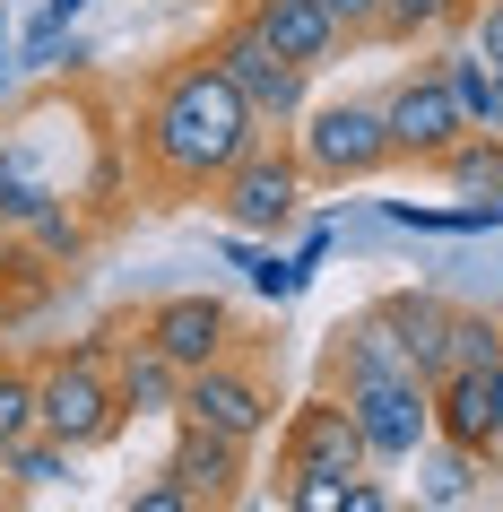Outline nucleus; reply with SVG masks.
Returning <instances> with one entry per match:
<instances>
[{"mask_svg": "<svg viewBox=\"0 0 503 512\" xmlns=\"http://www.w3.org/2000/svg\"><path fill=\"white\" fill-rule=\"evenodd\" d=\"M252 139H269L261 113L235 96V79H226L209 61V44H200V53H174L157 79L139 87L122 148H131V174L157 191V200H209V191L235 174V157Z\"/></svg>", "mask_w": 503, "mask_h": 512, "instance_id": "1", "label": "nucleus"}, {"mask_svg": "<svg viewBox=\"0 0 503 512\" xmlns=\"http://www.w3.org/2000/svg\"><path fill=\"white\" fill-rule=\"evenodd\" d=\"M35 426L61 434L70 452H105L113 434L131 426V408L113 391V330L35 348Z\"/></svg>", "mask_w": 503, "mask_h": 512, "instance_id": "2", "label": "nucleus"}, {"mask_svg": "<svg viewBox=\"0 0 503 512\" xmlns=\"http://www.w3.org/2000/svg\"><path fill=\"white\" fill-rule=\"evenodd\" d=\"M287 139H295V157H304V174H313V191H356V183H382L399 165L382 96H330V105H313Z\"/></svg>", "mask_w": 503, "mask_h": 512, "instance_id": "3", "label": "nucleus"}, {"mask_svg": "<svg viewBox=\"0 0 503 512\" xmlns=\"http://www.w3.org/2000/svg\"><path fill=\"white\" fill-rule=\"evenodd\" d=\"M209 61L226 70V79H235V96H243V105L261 113V131H295V122L313 113V70L278 53V44H269V35L252 27V9H243V0L226 9V18H217Z\"/></svg>", "mask_w": 503, "mask_h": 512, "instance_id": "4", "label": "nucleus"}, {"mask_svg": "<svg viewBox=\"0 0 503 512\" xmlns=\"http://www.w3.org/2000/svg\"><path fill=\"white\" fill-rule=\"evenodd\" d=\"M304 200H313V174H304V157H295V139L287 131H269V139H252L235 157V174L209 191V209L235 226V235H261V243H278L304 217Z\"/></svg>", "mask_w": 503, "mask_h": 512, "instance_id": "5", "label": "nucleus"}, {"mask_svg": "<svg viewBox=\"0 0 503 512\" xmlns=\"http://www.w3.org/2000/svg\"><path fill=\"white\" fill-rule=\"evenodd\" d=\"M174 417H183V426H209V434H235V443H261V434L278 426V400H269L261 365H252L243 348H226V356H209V365L183 374Z\"/></svg>", "mask_w": 503, "mask_h": 512, "instance_id": "6", "label": "nucleus"}, {"mask_svg": "<svg viewBox=\"0 0 503 512\" xmlns=\"http://www.w3.org/2000/svg\"><path fill=\"white\" fill-rule=\"evenodd\" d=\"M339 400L356 408V434H365V460H373V469H408V460L434 443V382H425V374L347 382Z\"/></svg>", "mask_w": 503, "mask_h": 512, "instance_id": "7", "label": "nucleus"}, {"mask_svg": "<svg viewBox=\"0 0 503 512\" xmlns=\"http://www.w3.org/2000/svg\"><path fill=\"white\" fill-rule=\"evenodd\" d=\"M53 131H61V105H35L0 139V235H27L53 200H79V183L53 165Z\"/></svg>", "mask_w": 503, "mask_h": 512, "instance_id": "8", "label": "nucleus"}, {"mask_svg": "<svg viewBox=\"0 0 503 512\" xmlns=\"http://www.w3.org/2000/svg\"><path fill=\"white\" fill-rule=\"evenodd\" d=\"M382 122H391L399 165H434L451 139L469 131V113H460V96H451V79H443V61H434V53L408 61V70L382 87Z\"/></svg>", "mask_w": 503, "mask_h": 512, "instance_id": "9", "label": "nucleus"}, {"mask_svg": "<svg viewBox=\"0 0 503 512\" xmlns=\"http://www.w3.org/2000/svg\"><path fill=\"white\" fill-rule=\"evenodd\" d=\"M278 469L295 478H356V469H373L365 460V434H356V408L321 382L313 400L287 408V426H278Z\"/></svg>", "mask_w": 503, "mask_h": 512, "instance_id": "10", "label": "nucleus"}, {"mask_svg": "<svg viewBox=\"0 0 503 512\" xmlns=\"http://www.w3.org/2000/svg\"><path fill=\"white\" fill-rule=\"evenodd\" d=\"M139 330H148L183 374H191V365H209V356H226V348H243L235 304L209 296V287H174V296H157L148 313H139Z\"/></svg>", "mask_w": 503, "mask_h": 512, "instance_id": "11", "label": "nucleus"}, {"mask_svg": "<svg viewBox=\"0 0 503 512\" xmlns=\"http://www.w3.org/2000/svg\"><path fill=\"white\" fill-rule=\"evenodd\" d=\"M165 469L183 478V495L200 512H235L243 495H252V443L209 434V426H183V417H174V452H165Z\"/></svg>", "mask_w": 503, "mask_h": 512, "instance_id": "12", "label": "nucleus"}, {"mask_svg": "<svg viewBox=\"0 0 503 512\" xmlns=\"http://www.w3.org/2000/svg\"><path fill=\"white\" fill-rule=\"evenodd\" d=\"M321 374H330V391H347V382L417 374V356L399 348V330L382 322V304H365V313H347V322L330 330V348H321Z\"/></svg>", "mask_w": 503, "mask_h": 512, "instance_id": "13", "label": "nucleus"}, {"mask_svg": "<svg viewBox=\"0 0 503 512\" xmlns=\"http://www.w3.org/2000/svg\"><path fill=\"white\" fill-rule=\"evenodd\" d=\"M243 9H252V27H261L287 61H304L313 79L330 70V61H347V53H356V44L339 35V18H330L321 0H243Z\"/></svg>", "mask_w": 503, "mask_h": 512, "instance_id": "14", "label": "nucleus"}, {"mask_svg": "<svg viewBox=\"0 0 503 512\" xmlns=\"http://www.w3.org/2000/svg\"><path fill=\"white\" fill-rule=\"evenodd\" d=\"M434 434L460 443V452H477L486 469H495V400H486V365H477V374H443V382H434Z\"/></svg>", "mask_w": 503, "mask_h": 512, "instance_id": "15", "label": "nucleus"}, {"mask_svg": "<svg viewBox=\"0 0 503 512\" xmlns=\"http://www.w3.org/2000/svg\"><path fill=\"white\" fill-rule=\"evenodd\" d=\"M382 304V322L399 330V348L417 356V374L434 382V348H443V322H451V296H434V287H391V296H373Z\"/></svg>", "mask_w": 503, "mask_h": 512, "instance_id": "16", "label": "nucleus"}, {"mask_svg": "<svg viewBox=\"0 0 503 512\" xmlns=\"http://www.w3.org/2000/svg\"><path fill=\"white\" fill-rule=\"evenodd\" d=\"M79 460L87 452H70V443H61V434H18V443H9V486H18V504H27V495H61V486H79Z\"/></svg>", "mask_w": 503, "mask_h": 512, "instance_id": "17", "label": "nucleus"}, {"mask_svg": "<svg viewBox=\"0 0 503 512\" xmlns=\"http://www.w3.org/2000/svg\"><path fill=\"white\" fill-rule=\"evenodd\" d=\"M18 243H27L35 261H53V270H79L87 252H96V209H87V200H53Z\"/></svg>", "mask_w": 503, "mask_h": 512, "instance_id": "18", "label": "nucleus"}, {"mask_svg": "<svg viewBox=\"0 0 503 512\" xmlns=\"http://www.w3.org/2000/svg\"><path fill=\"white\" fill-rule=\"evenodd\" d=\"M477 365H503V322H495V313H477V304H451L443 348H434V382H443V374H477Z\"/></svg>", "mask_w": 503, "mask_h": 512, "instance_id": "19", "label": "nucleus"}, {"mask_svg": "<svg viewBox=\"0 0 503 512\" xmlns=\"http://www.w3.org/2000/svg\"><path fill=\"white\" fill-rule=\"evenodd\" d=\"M477 0H382V27H373V44H443V35L469 27Z\"/></svg>", "mask_w": 503, "mask_h": 512, "instance_id": "20", "label": "nucleus"}, {"mask_svg": "<svg viewBox=\"0 0 503 512\" xmlns=\"http://www.w3.org/2000/svg\"><path fill=\"white\" fill-rule=\"evenodd\" d=\"M425 174H443L460 200H486V191H503V139H495V131H460L443 157L425 165Z\"/></svg>", "mask_w": 503, "mask_h": 512, "instance_id": "21", "label": "nucleus"}, {"mask_svg": "<svg viewBox=\"0 0 503 512\" xmlns=\"http://www.w3.org/2000/svg\"><path fill=\"white\" fill-rule=\"evenodd\" d=\"M408 469H417V504H469L477 478H486V460L460 452V443H443V434H434V443H425Z\"/></svg>", "mask_w": 503, "mask_h": 512, "instance_id": "22", "label": "nucleus"}, {"mask_svg": "<svg viewBox=\"0 0 503 512\" xmlns=\"http://www.w3.org/2000/svg\"><path fill=\"white\" fill-rule=\"evenodd\" d=\"M18 434H35V356L0 339V452Z\"/></svg>", "mask_w": 503, "mask_h": 512, "instance_id": "23", "label": "nucleus"}, {"mask_svg": "<svg viewBox=\"0 0 503 512\" xmlns=\"http://www.w3.org/2000/svg\"><path fill=\"white\" fill-rule=\"evenodd\" d=\"M243 278H252V296H261V304H295L304 287H313V270H304L295 252H252V261H243Z\"/></svg>", "mask_w": 503, "mask_h": 512, "instance_id": "24", "label": "nucleus"}, {"mask_svg": "<svg viewBox=\"0 0 503 512\" xmlns=\"http://www.w3.org/2000/svg\"><path fill=\"white\" fill-rule=\"evenodd\" d=\"M122 504H131V512H200V504L183 495V478H174V469H157V478H139L131 495H122Z\"/></svg>", "mask_w": 503, "mask_h": 512, "instance_id": "25", "label": "nucleus"}, {"mask_svg": "<svg viewBox=\"0 0 503 512\" xmlns=\"http://www.w3.org/2000/svg\"><path fill=\"white\" fill-rule=\"evenodd\" d=\"M460 35H469L477 53H486V61L503 70V0H477V9H469V27H460Z\"/></svg>", "mask_w": 503, "mask_h": 512, "instance_id": "26", "label": "nucleus"}, {"mask_svg": "<svg viewBox=\"0 0 503 512\" xmlns=\"http://www.w3.org/2000/svg\"><path fill=\"white\" fill-rule=\"evenodd\" d=\"M330 18H339L347 44H373V27H382V0H321Z\"/></svg>", "mask_w": 503, "mask_h": 512, "instance_id": "27", "label": "nucleus"}, {"mask_svg": "<svg viewBox=\"0 0 503 512\" xmlns=\"http://www.w3.org/2000/svg\"><path fill=\"white\" fill-rule=\"evenodd\" d=\"M287 504H304V512H347V478H295Z\"/></svg>", "mask_w": 503, "mask_h": 512, "instance_id": "28", "label": "nucleus"}, {"mask_svg": "<svg viewBox=\"0 0 503 512\" xmlns=\"http://www.w3.org/2000/svg\"><path fill=\"white\" fill-rule=\"evenodd\" d=\"M330 252H339V226H321V217H313V226H304V243H295V261H304V270H330Z\"/></svg>", "mask_w": 503, "mask_h": 512, "instance_id": "29", "label": "nucleus"}, {"mask_svg": "<svg viewBox=\"0 0 503 512\" xmlns=\"http://www.w3.org/2000/svg\"><path fill=\"white\" fill-rule=\"evenodd\" d=\"M486 400H495V469H503V365H486Z\"/></svg>", "mask_w": 503, "mask_h": 512, "instance_id": "30", "label": "nucleus"}, {"mask_svg": "<svg viewBox=\"0 0 503 512\" xmlns=\"http://www.w3.org/2000/svg\"><path fill=\"white\" fill-rule=\"evenodd\" d=\"M79 9H87V0H44L35 18H53V27H79Z\"/></svg>", "mask_w": 503, "mask_h": 512, "instance_id": "31", "label": "nucleus"}, {"mask_svg": "<svg viewBox=\"0 0 503 512\" xmlns=\"http://www.w3.org/2000/svg\"><path fill=\"white\" fill-rule=\"evenodd\" d=\"M486 131L503 139V70H495V105H486Z\"/></svg>", "mask_w": 503, "mask_h": 512, "instance_id": "32", "label": "nucleus"}, {"mask_svg": "<svg viewBox=\"0 0 503 512\" xmlns=\"http://www.w3.org/2000/svg\"><path fill=\"white\" fill-rule=\"evenodd\" d=\"M18 504V486H9V452H0V512Z\"/></svg>", "mask_w": 503, "mask_h": 512, "instance_id": "33", "label": "nucleus"}, {"mask_svg": "<svg viewBox=\"0 0 503 512\" xmlns=\"http://www.w3.org/2000/svg\"><path fill=\"white\" fill-rule=\"evenodd\" d=\"M0 53H9V9H0Z\"/></svg>", "mask_w": 503, "mask_h": 512, "instance_id": "34", "label": "nucleus"}, {"mask_svg": "<svg viewBox=\"0 0 503 512\" xmlns=\"http://www.w3.org/2000/svg\"><path fill=\"white\" fill-rule=\"evenodd\" d=\"M0 105H9V61H0Z\"/></svg>", "mask_w": 503, "mask_h": 512, "instance_id": "35", "label": "nucleus"}]
</instances>
